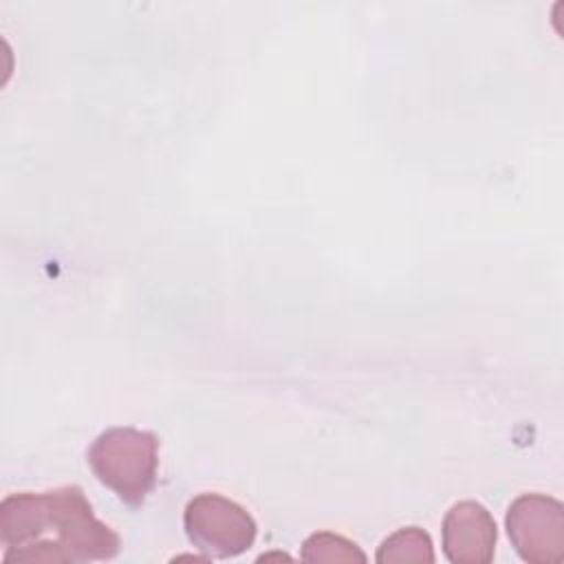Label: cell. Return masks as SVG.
Returning <instances> with one entry per match:
<instances>
[{
	"label": "cell",
	"instance_id": "1",
	"mask_svg": "<svg viewBox=\"0 0 564 564\" xmlns=\"http://www.w3.org/2000/svg\"><path fill=\"white\" fill-rule=\"evenodd\" d=\"M2 562L75 564L112 560L119 535L101 522L82 487L9 494L0 502Z\"/></svg>",
	"mask_w": 564,
	"mask_h": 564
},
{
	"label": "cell",
	"instance_id": "2",
	"mask_svg": "<svg viewBox=\"0 0 564 564\" xmlns=\"http://www.w3.org/2000/svg\"><path fill=\"white\" fill-rule=\"evenodd\" d=\"M88 465L119 500L139 507L156 482L159 438L130 425L110 427L90 443Z\"/></svg>",
	"mask_w": 564,
	"mask_h": 564
},
{
	"label": "cell",
	"instance_id": "3",
	"mask_svg": "<svg viewBox=\"0 0 564 564\" xmlns=\"http://www.w3.org/2000/svg\"><path fill=\"white\" fill-rule=\"evenodd\" d=\"M183 527L205 557L240 555L253 546L258 535L256 520L245 507L212 491H203L185 505Z\"/></svg>",
	"mask_w": 564,
	"mask_h": 564
},
{
	"label": "cell",
	"instance_id": "4",
	"mask_svg": "<svg viewBox=\"0 0 564 564\" xmlns=\"http://www.w3.org/2000/svg\"><path fill=\"white\" fill-rule=\"evenodd\" d=\"M516 553L529 564H557L564 557V507L546 494L518 496L505 516Z\"/></svg>",
	"mask_w": 564,
	"mask_h": 564
},
{
	"label": "cell",
	"instance_id": "5",
	"mask_svg": "<svg viewBox=\"0 0 564 564\" xmlns=\"http://www.w3.org/2000/svg\"><path fill=\"white\" fill-rule=\"evenodd\" d=\"M443 551L454 564H487L496 551V520L476 500H460L443 518Z\"/></svg>",
	"mask_w": 564,
	"mask_h": 564
},
{
	"label": "cell",
	"instance_id": "6",
	"mask_svg": "<svg viewBox=\"0 0 564 564\" xmlns=\"http://www.w3.org/2000/svg\"><path fill=\"white\" fill-rule=\"evenodd\" d=\"M375 560L379 564H432V538L421 527H401L379 544Z\"/></svg>",
	"mask_w": 564,
	"mask_h": 564
},
{
	"label": "cell",
	"instance_id": "7",
	"mask_svg": "<svg viewBox=\"0 0 564 564\" xmlns=\"http://www.w3.org/2000/svg\"><path fill=\"white\" fill-rule=\"evenodd\" d=\"M302 560L304 562H366V553L344 535L319 531L304 540Z\"/></svg>",
	"mask_w": 564,
	"mask_h": 564
}]
</instances>
